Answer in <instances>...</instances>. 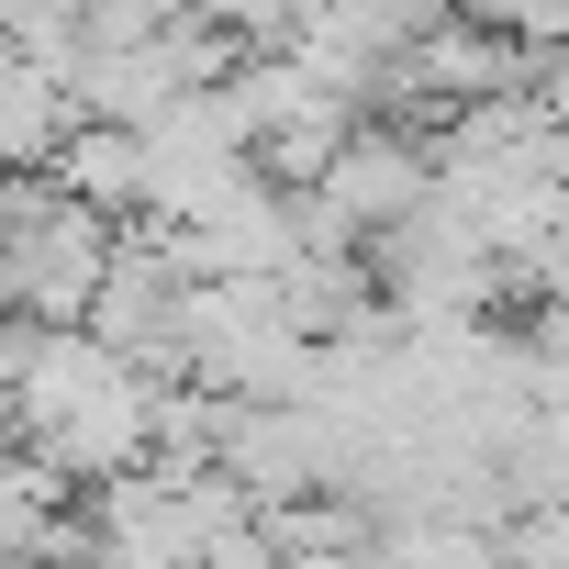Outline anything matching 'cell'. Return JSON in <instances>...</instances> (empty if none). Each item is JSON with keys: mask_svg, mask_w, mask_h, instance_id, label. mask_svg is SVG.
<instances>
[{"mask_svg": "<svg viewBox=\"0 0 569 569\" xmlns=\"http://www.w3.org/2000/svg\"><path fill=\"white\" fill-rule=\"evenodd\" d=\"M369 569H502V547L469 525V513H391Z\"/></svg>", "mask_w": 569, "mask_h": 569, "instance_id": "2", "label": "cell"}, {"mask_svg": "<svg viewBox=\"0 0 569 569\" xmlns=\"http://www.w3.org/2000/svg\"><path fill=\"white\" fill-rule=\"evenodd\" d=\"M68 134H79L68 79H57L46 57H12V46H0V179L57 168V146H68Z\"/></svg>", "mask_w": 569, "mask_h": 569, "instance_id": "1", "label": "cell"}]
</instances>
